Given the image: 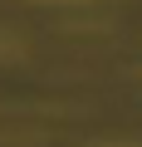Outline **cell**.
I'll return each instance as SVG.
<instances>
[{
	"mask_svg": "<svg viewBox=\"0 0 142 147\" xmlns=\"http://www.w3.org/2000/svg\"><path fill=\"white\" fill-rule=\"evenodd\" d=\"M49 5H79V0H49Z\"/></svg>",
	"mask_w": 142,
	"mask_h": 147,
	"instance_id": "6da1fadb",
	"label": "cell"
}]
</instances>
